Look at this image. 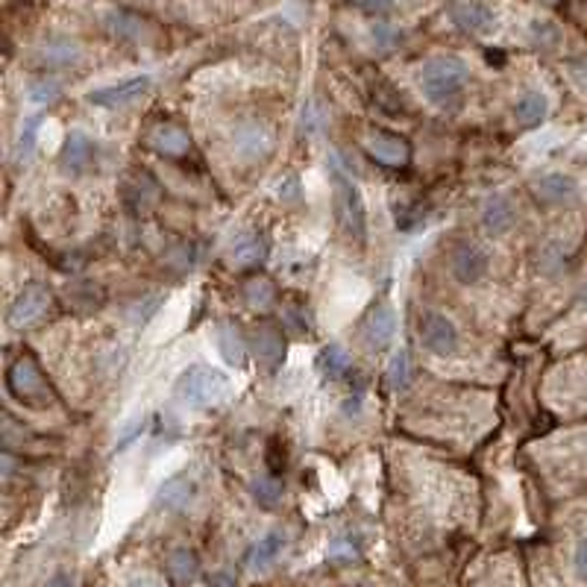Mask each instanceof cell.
<instances>
[{
  "mask_svg": "<svg viewBox=\"0 0 587 587\" xmlns=\"http://www.w3.org/2000/svg\"><path fill=\"white\" fill-rule=\"evenodd\" d=\"M470 70L455 56H434L420 70V89L434 106H450L464 94Z\"/></svg>",
  "mask_w": 587,
  "mask_h": 587,
  "instance_id": "6da1fadb",
  "label": "cell"
},
{
  "mask_svg": "<svg viewBox=\"0 0 587 587\" xmlns=\"http://www.w3.org/2000/svg\"><path fill=\"white\" fill-rule=\"evenodd\" d=\"M6 387L9 394L18 399L23 405H33V408H47L53 403V391L47 385L44 373L39 368L30 352H21V356L9 364L6 370Z\"/></svg>",
  "mask_w": 587,
  "mask_h": 587,
  "instance_id": "7a4b0ae2",
  "label": "cell"
},
{
  "mask_svg": "<svg viewBox=\"0 0 587 587\" xmlns=\"http://www.w3.org/2000/svg\"><path fill=\"white\" fill-rule=\"evenodd\" d=\"M227 391H229L227 376L215 368H206V364H194V368H188L180 379H176V396H180L185 405H194V408L215 405Z\"/></svg>",
  "mask_w": 587,
  "mask_h": 587,
  "instance_id": "3957f363",
  "label": "cell"
},
{
  "mask_svg": "<svg viewBox=\"0 0 587 587\" xmlns=\"http://www.w3.org/2000/svg\"><path fill=\"white\" fill-rule=\"evenodd\" d=\"M332 185H335V215L340 229H344L347 238L361 244L364 235H368V215H364V200L359 194V188L347 173L338 171V164H332Z\"/></svg>",
  "mask_w": 587,
  "mask_h": 587,
  "instance_id": "277c9868",
  "label": "cell"
},
{
  "mask_svg": "<svg viewBox=\"0 0 587 587\" xmlns=\"http://www.w3.org/2000/svg\"><path fill=\"white\" fill-rule=\"evenodd\" d=\"M417 335L423 349L434 352V356H452L458 349V329L450 317H443L438 312H423L417 321Z\"/></svg>",
  "mask_w": 587,
  "mask_h": 587,
  "instance_id": "5b68a950",
  "label": "cell"
},
{
  "mask_svg": "<svg viewBox=\"0 0 587 587\" xmlns=\"http://www.w3.org/2000/svg\"><path fill=\"white\" fill-rule=\"evenodd\" d=\"M51 309V288L44 285V282H33V285L23 288L15 303L9 305V314H6V321L9 326H30L33 321H39V317Z\"/></svg>",
  "mask_w": 587,
  "mask_h": 587,
  "instance_id": "8992f818",
  "label": "cell"
},
{
  "mask_svg": "<svg viewBox=\"0 0 587 587\" xmlns=\"http://www.w3.org/2000/svg\"><path fill=\"white\" fill-rule=\"evenodd\" d=\"M364 147H368L370 156L379 164H385V168H403L411 156L408 141L396 133H387V129H373L368 141H364Z\"/></svg>",
  "mask_w": 587,
  "mask_h": 587,
  "instance_id": "52a82bcc",
  "label": "cell"
},
{
  "mask_svg": "<svg viewBox=\"0 0 587 587\" xmlns=\"http://www.w3.org/2000/svg\"><path fill=\"white\" fill-rule=\"evenodd\" d=\"M232 147L247 162L265 159L270 156V150H274V133H270L265 124H256V121L241 124L232 135Z\"/></svg>",
  "mask_w": 587,
  "mask_h": 587,
  "instance_id": "ba28073f",
  "label": "cell"
},
{
  "mask_svg": "<svg viewBox=\"0 0 587 587\" xmlns=\"http://www.w3.org/2000/svg\"><path fill=\"white\" fill-rule=\"evenodd\" d=\"M488 267H490V258L488 253L481 250L479 244H461V247H455V253H452V274L455 279L461 282V285H476V282H481L488 276Z\"/></svg>",
  "mask_w": 587,
  "mask_h": 587,
  "instance_id": "9c48e42d",
  "label": "cell"
},
{
  "mask_svg": "<svg viewBox=\"0 0 587 587\" xmlns=\"http://www.w3.org/2000/svg\"><path fill=\"white\" fill-rule=\"evenodd\" d=\"M394 335H396V317H394V312L387 309V305H373L370 314H368V321H364V329H361L364 344H368L373 352H379V349H385L387 344H391Z\"/></svg>",
  "mask_w": 587,
  "mask_h": 587,
  "instance_id": "30bf717a",
  "label": "cell"
},
{
  "mask_svg": "<svg viewBox=\"0 0 587 587\" xmlns=\"http://www.w3.org/2000/svg\"><path fill=\"white\" fill-rule=\"evenodd\" d=\"M150 89V77H133V79H124L117 82V86H106V89H98L89 94V103L94 106H124V103H133L138 100L141 94H147Z\"/></svg>",
  "mask_w": 587,
  "mask_h": 587,
  "instance_id": "8fae6325",
  "label": "cell"
},
{
  "mask_svg": "<svg viewBox=\"0 0 587 587\" xmlns=\"http://www.w3.org/2000/svg\"><path fill=\"white\" fill-rule=\"evenodd\" d=\"M514 203L505 194H490L481 206V227L488 235H505L514 227Z\"/></svg>",
  "mask_w": 587,
  "mask_h": 587,
  "instance_id": "7c38bea8",
  "label": "cell"
},
{
  "mask_svg": "<svg viewBox=\"0 0 587 587\" xmlns=\"http://www.w3.org/2000/svg\"><path fill=\"white\" fill-rule=\"evenodd\" d=\"M452 21L461 27L464 33H473V35H481V33H490L493 23H497V12H493L488 4H455L452 9Z\"/></svg>",
  "mask_w": 587,
  "mask_h": 587,
  "instance_id": "4fadbf2b",
  "label": "cell"
},
{
  "mask_svg": "<svg viewBox=\"0 0 587 587\" xmlns=\"http://www.w3.org/2000/svg\"><path fill=\"white\" fill-rule=\"evenodd\" d=\"M94 153H98V144L94 138H89L86 133H70L65 138V147H62V168L68 173H82L94 162Z\"/></svg>",
  "mask_w": 587,
  "mask_h": 587,
  "instance_id": "5bb4252c",
  "label": "cell"
},
{
  "mask_svg": "<svg viewBox=\"0 0 587 587\" xmlns=\"http://www.w3.org/2000/svg\"><path fill=\"white\" fill-rule=\"evenodd\" d=\"M285 532H267L262 540H256V544L250 546V552L244 555V564H247V570H253V573H258V570H265V567H270L276 558H279V552L285 549Z\"/></svg>",
  "mask_w": 587,
  "mask_h": 587,
  "instance_id": "9a60e30c",
  "label": "cell"
},
{
  "mask_svg": "<svg viewBox=\"0 0 587 587\" xmlns=\"http://www.w3.org/2000/svg\"><path fill=\"white\" fill-rule=\"evenodd\" d=\"M535 194H537L540 203L558 206V203H567V200L579 194V185H575V180L567 173H546L544 180H537Z\"/></svg>",
  "mask_w": 587,
  "mask_h": 587,
  "instance_id": "2e32d148",
  "label": "cell"
},
{
  "mask_svg": "<svg viewBox=\"0 0 587 587\" xmlns=\"http://www.w3.org/2000/svg\"><path fill=\"white\" fill-rule=\"evenodd\" d=\"M150 144L156 147L162 156H185L188 147H191V138H188L182 126L164 121L150 133Z\"/></svg>",
  "mask_w": 587,
  "mask_h": 587,
  "instance_id": "e0dca14e",
  "label": "cell"
},
{
  "mask_svg": "<svg viewBox=\"0 0 587 587\" xmlns=\"http://www.w3.org/2000/svg\"><path fill=\"white\" fill-rule=\"evenodd\" d=\"M546 109H549L546 94L532 89V91H526L520 100H517L514 117H517V124H520V126H537L546 117Z\"/></svg>",
  "mask_w": 587,
  "mask_h": 587,
  "instance_id": "ac0fdd59",
  "label": "cell"
},
{
  "mask_svg": "<svg viewBox=\"0 0 587 587\" xmlns=\"http://www.w3.org/2000/svg\"><path fill=\"white\" fill-rule=\"evenodd\" d=\"M194 493H197V485L185 473L173 476L159 488V505H164V508H182V505L194 499Z\"/></svg>",
  "mask_w": 587,
  "mask_h": 587,
  "instance_id": "d6986e66",
  "label": "cell"
},
{
  "mask_svg": "<svg viewBox=\"0 0 587 587\" xmlns=\"http://www.w3.org/2000/svg\"><path fill=\"white\" fill-rule=\"evenodd\" d=\"M39 59L47 68H70L74 62H79V47L70 39H51L44 42Z\"/></svg>",
  "mask_w": 587,
  "mask_h": 587,
  "instance_id": "ffe728a7",
  "label": "cell"
},
{
  "mask_svg": "<svg viewBox=\"0 0 587 587\" xmlns=\"http://www.w3.org/2000/svg\"><path fill=\"white\" fill-rule=\"evenodd\" d=\"M352 368V359H349V352L344 347H323L321 349V356H317V370H321L323 376H329V379H340L347 370Z\"/></svg>",
  "mask_w": 587,
  "mask_h": 587,
  "instance_id": "44dd1931",
  "label": "cell"
},
{
  "mask_svg": "<svg viewBox=\"0 0 587 587\" xmlns=\"http://www.w3.org/2000/svg\"><path fill=\"white\" fill-rule=\"evenodd\" d=\"M168 570L173 575V582L176 584H191L197 579V573H200V561L191 549H173L171 552V558H168Z\"/></svg>",
  "mask_w": 587,
  "mask_h": 587,
  "instance_id": "7402d4cb",
  "label": "cell"
},
{
  "mask_svg": "<svg viewBox=\"0 0 587 587\" xmlns=\"http://www.w3.org/2000/svg\"><path fill=\"white\" fill-rule=\"evenodd\" d=\"M282 349H285V340L276 332V329L262 326L256 332V356L262 359L267 368H276V361L282 359Z\"/></svg>",
  "mask_w": 587,
  "mask_h": 587,
  "instance_id": "603a6c76",
  "label": "cell"
},
{
  "mask_svg": "<svg viewBox=\"0 0 587 587\" xmlns=\"http://www.w3.org/2000/svg\"><path fill=\"white\" fill-rule=\"evenodd\" d=\"M218 347H220V352H223V359H227L229 364H235V368H241L247 347H244V338H241V332H238V326L223 323V326L218 329Z\"/></svg>",
  "mask_w": 587,
  "mask_h": 587,
  "instance_id": "cb8c5ba5",
  "label": "cell"
},
{
  "mask_svg": "<svg viewBox=\"0 0 587 587\" xmlns=\"http://www.w3.org/2000/svg\"><path fill=\"white\" fill-rule=\"evenodd\" d=\"M329 561L332 564H352L361 558V537L359 535H340L329 544Z\"/></svg>",
  "mask_w": 587,
  "mask_h": 587,
  "instance_id": "d4e9b609",
  "label": "cell"
},
{
  "mask_svg": "<svg viewBox=\"0 0 587 587\" xmlns=\"http://www.w3.org/2000/svg\"><path fill=\"white\" fill-rule=\"evenodd\" d=\"M106 27H109V33L117 35V39H135L141 33V18L129 15L124 9H112V12H106Z\"/></svg>",
  "mask_w": 587,
  "mask_h": 587,
  "instance_id": "484cf974",
  "label": "cell"
},
{
  "mask_svg": "<svg viewBox=\"0 0 587 587\" xmlns=\"http://www.w3.org/2000/svg\"><path fill=\"white\" fill-rule=\"evenodd\" d=\"M253 499L262 505V508H276L282 502V485L276 476H262L253 485Z\"/></svg>",
  "mask_w": 587,
  "mask_h": 587,
  "instance_id": "4316f807",
  "label": "cell"
},
{
  "mask_svg": "<svg viewBox=\"0 0 587 587\" xmlns=\"http://www.w3.org/2000/svg\"><path fill=\"white\" fill-rule=\"evenodd\" d=\"M387 385L394 387V391H403V387L408 385V376H411V359H408V352L405 349H396L394 352V359L387 361Z\"/></svg>",
  "mask_w": 587,
  "mask_h": 587,
  "instance_id": "83f0119b",
  "label": "cell"
},
{
  "mask_svg": "<svg viewBox=\"0 0 587 587\" xmlns=\"http://www.w3.org/2000/svg\"><path fill=\"white\" fill-rule=\"evenodd\" d=\"M235 265H256V262H262V256H265V241L258 238V235H247V238H241L238 244H235Z\"/></svg>",
  "mask_w": 587,
  "mask_h": 587,
  "instance_id": "f1b7e54d",
  "label": "cell"
},
{
  "mask_svg": "<svg viewBox=\"0 0 587 587\" xmlns=\"http://www.w3.org/2000/svg\"><path fill=\"white\" fill-rule=\"evenodd\" d=\"M244 297L250 305H256V309H265V305L274 303V285H270L267 279H253V282H247Z\"/></svg>",
  "mask_w": 587,
  "mask_h": 587,
  "instance_id": "f546056e",
  "label": "cell"
},
{
  "mask_svg": "<svg viewBox=\"0 0 587 587\" xmlns=\"http://www.w3.org/2000/svg\"><path fill=\"white\" fill-rule=\"evenodd\" d=\"M39 124H42V115H33L27 124L21 129V138H18V147H15V159L18 162H27L30 153L35 147V133H39Z\"/></svg>",
  "mask_w": 587,
  "mask_h": 587,
  "instance_id": "4dcf8cb0",
  "label": "cell"
},
{
  "mask_svg": "<svg viewBox=\"0 0 587 587\" xmlns=\"http://www.w3.org/2000/svg\"><path fill=\"white\" fill-rule=\"evenodd\" d=\"M373 42L379 51H394V47L403 42V33H399L394 23H387V21H376L373 23Z\"/></svg>",
  "mask_w": 587,
  "mask_h": 587,
  "instance_id": "1f68e13d",
  "label": "cell"
},
{
  "mask_svg": "<svg viewBox=\"0 0 587 587\" xmlns=\"http://www.w3.org/2000/svg\"><path fill=\"white\" fill-rule=\"evenodd\" d=\"M528 33H532L535 44H540V47L558 44V39H561L558 23H552V21H546V18H537V21H532V27H528Z\"/></svg>",
  "mask_w": 587,
  "mask_h": 587,
  "instance_id": "d6a6232c",
  "label": "cell"
},
{
  "mask_svg": "<svg viewBox=\"0 0 587 587\" xmlns=\"http://www.w3.org/2000/svg\"><path fill=\"white\" fill-rule=\"evenodd\" d=\"M59 94V86L53 79H35L30 82V100L33 103H51Z\"/></svg>",
  "mask_w": 587,
  "mask_h": 587,
  "instance_id": "836d02e7",
  "label": "cell"
},
{
  "mask_svg": "<svg viewBox=\"0 0 587 587\" xmlns=\"http://www.w3.org/2000/svg\"><path fill=\"white\" fill-rule=\"evenodd\" d=\"M573 564H575V573H579V579L587 582V537H582L579 544H575Z\"/></svg>",
  "mask_w": 587,
  "mask_h": 587,
  "instance_id": "e575fe53",
  "label": "cell"
},
{
  "mask_svg": "<svg viewBox=\"0 0 587 587\" xmlns=\"http://www.w3.org/2000/svg\"><path fill=\"white\" fill-rule=\"evenodd\" d=\"M344 411H347V415H359V411H361V391H356V394L347 396Z\"/></svg>",
  "mask_w": 587,
  "mask_h": 587,
  "instance_id": "d590c367",
  "label": "cell"
},
{
  "mask_svg": "<svg viewBox=\"0 0 587 587\" xmlns=\"http://www.w3.org/2000/svg\"><path fill=\"white\" fill-rule=\"evenodd\" d=\"M209 587H235V579L229 573H218V575H211Z\"/></svg>",
  "mask_w": 587,
  "mask_h": 587,
  "instance_id": "8d00e7d4",
  "label": "cell"
},
{
  "mask_svg": "<svg viewBox=\"0 0 587 587\" xmlns=\"http://www.w3.org/2000/svg\"><path fill=\"white\" fill-rule=\"evenodd\" d=\"M47 587H74V579H70L68 573H59V575H53L51 584H47Z\"/></svg>",
  "mask_w": 587,
  "mask_h": 587,
  "instance_id": "74e56055",
  "label": "cell"
},
{
  "mask_svg": "<svg viewBox=\"0 0 587 587\" xmlns=\"http://www.w3.org/2000/svg\"><path fill=\"white\" fill-rule=\"evenodd\" d=\"M126 587H159V584H153V582H141V579H135V582H129Z\"/></svg>",
  "mask_w": 587,
  "mask_h": 587,
  "instance_id": "f35d334b",
  "label": "cell"
},
{
  "mask_svg": "<svg viewBox=\"0 0 587 587\" xmlns=\"http://www.w3.org/2000/svg\"><path fill=\"white\" fill-rule=\"evenodd\" d=\"M584 303H587V285H584Z\"/></svg>",
  "mask_w": 587,
  "mask_h": 587,
  "instance_id": "ab89813d",
  "label": "cell"
},
{
  "mask_svg": "<svg viewBox=\"0 0 587 587\" xmlns=\"http://www.w3.org/2000/svg\"><path fill=\"white\" fill-rule=\"evenodd\" d=\"M584 443H587V438H584Z\"/></svg>",
  "mask_w": 587,
  "mask_h": 587,
  "instance_id": "60d3db41",
  "label": "cell"
}]
</instances>
